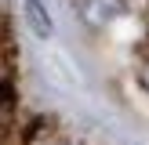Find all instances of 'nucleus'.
I'll return each mask as SVG.
<instances>
[{"instance_id":"1","label":"nucleus","mask_w":149,"mask_h":145,"mask_svg":"<svg viewBox=\"0 0 149 145\" xmlns=\"http://www.w3.org/2000/svg\"><path fill=\"white\" fill-rule=\"evenodd\" d=\"M80 14L87 26H109L124 14V0H80Z\"/></svg>"},{"instance_id":"2","label":"nucleus","mask_w":149,"mask_h":145,"mask_svg":"<svg viewBox=\"0 0 149 145\" xmlns=\"http://www.w3.org/2000/svg\"><path fill=\"white\" fill-rule=\"evenodd\" d=\"M26 22H29V29H33L40 40H47L51 33H55V22H51V14H47V7H44V0H26Z\"/></svg>"},{"instance_id":"3","label":"nucleus","mask_w":149,"mask_h":145,"mask_svg":"<svg viewBox=\"0 0 149 145\" xmlns=\"http://www.w3.org/2000/svg\"><path fill=\"white\" fill-rule=\"evenodd\" d=\"M138 84H142V91L149 94V55L138 62Z\"/></svg>"}]
</instances>
